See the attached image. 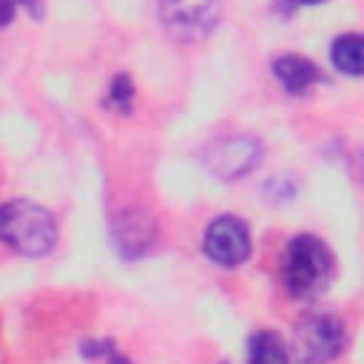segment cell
Returning a JSON list of instances; mask_svg holds the SVG:
<instances>
[{"label":"cell","mask_w":364,"mask_h":364,"mask_svg":"<svg viewBox=\"0 0 364 364\" xmlns=\"http://www.w3.org/2000/svg\"><path fill=\"white\" fill-rule=\"evenodd\" d=\"M247 364H290V353L276 333L259 330L247 341Z\"/></svg>","instance_id":"9"},{"label":"cell","mask_w":364,"mask_h":364,"mask_svg":"<svg viewBox=\"0 0 364 364\" xmlns=\"http://www.w3.org/2000/svg\"><path fill=\"white\" fill-rule=\"evenodd\" d=\"M259 159H262V145L250 134L219 136L205 148V168L225 182L242 179L259 165Z\"/></svg>","instance_id":"4"},{"label":"cell","mask_w":364,"mask_h":364,"mask_svg":"<svg viewBox=\"0 0 364 364\" xmlns=\"http://www.w3.org/2000/svg\"><path fill=\"white\" fill-rule=\"evenodd\" d=\"M131 100H134V85H131V80L125 77V74H119V77H114V82H111V91H108V102L114 105V108H119V111H131Z\"/></svg>","instance_id":"11"},{"label":"cell","mask_w":364,"mask_h":364,"mask_svg":"<svg viewBox=\"0 0 364 364\" xmlns=\"http://www.w3.org/2000/svg\"><path fill=\"white\" fill-rule=\"evenodd\" d=\"M202 250L216 264L233 267L250 256V233L239 216H219L208 225L202 236Z\"/></svg>","instance_id":"6"},{"label":"cell","mask_w":364,"mask_h":364,"mask_svg":"<svg viewBox=\"0 0 364 364\" xmlns=\"http://www.w3.org/2000/svg\"><path fill=\"white\" fill-rule=\"evenodd\" d=\"M17 3H23L34 20H40V17H43V0H17Z\"/></svg>","instance_id":"13"},{"label":"cell","mask_w":364,"mask_h":364,"mask_svg":"<svg viewBox=\"0 0 364 364\" xmlns=\"http://www.w3.org/2000/svg\"><path fill=\"white\" fill-rule=\"evenodd\" d=\"M14 17V0H0V26H9Z\"/></svg>","instance_id":"12"},{"label":"cell","mask_w":364,"mask_h":364,"mask_svg":"<svg viewBox=\"0 0 364 364\" xmlns=\"http://www.w3.org/2000/svg\"><path fill=\"white\" fill-rule=\"evenodd\" d=\"M273 74L279 77V82L290 91V94H304L310 85H316L321 80L318 68L301 57V54H282L276 63H273Z\"/></svg>","instance_id":"8"},{"label":"cell","mask_w":364,"mask_h":364,"mask_svg":"<svg viewBox=\"0 0 364 364\" xmlns=\"http://www.w3.org/2000/svg\"><path fill=\"white\" fill-rule=\"evenodd\" d=\"M333 253L330 247L310 233H301L287 242L284 262H282V279L293 299H313L327 290L333 279Z\"/></svg>","instance_id":"1"},{"label":"cell","mask_w":364,"mask_h":364,"mask_svg":"<svg viewBox=\"0 0 364 364\" xmlns=\"http://www.w3.org/2000/svg\"><path fill=\"white\" fill-rule=\"evenodd\" d=\"M0 242L23 256H46L57 242V222L34 202H6L0 205Z\"/></svg>","instance_id":"2"},{"label":"cell","mask_w":364,"mask_h":364,"mask_svg":"<svg viewBox=\"0 0 364 364\" xmlns=\"http://www.w3.org/2000/svg\"><path fill=\"white\" fill-rule=\"evenodd\" d=\"M111 233H114V242H117L122 256H142L151 247V242L156 236V228L145 213H134L131 210V213L117 216Z\"/></svg>","instance_id":"7"},{"label":"cell","mask_w":364,"mask_h":364,"mask_svg":"<svg viewBox=\"0 0 364 364\" xmlns=\"http://www.w3.org/2000/svg\"><path fill=\"white\" fill-rule=\"evenodd\" d=\"M293 6H318V3H327V0H290Z\"/></svg>","instance_id":"14"},{"label":"cell","mask_w":364,"mask_h":364,"mask_svg":"<svg viewBox=\"0 0 364 364\" xmlns=\"http://www.w3.org/2000/svg\"><path fill=\"white\" fill-rule=\"evenodd\" d=\"M165 31L176 40H202L219 20V0H156Z\"/></svg>","instance_id":"5"},{"label":"cell","mask_w":364,"mask_h":364,"mask_svg":"<svg viewBox=\"0 0 364 364\" xmlns=\"http://www.w3.org/2000/svg\"><path fill=\"white\" fill-rule=\"evenodd\" d=\"M344 344H347V330L341 318L333 313H313L293 327L290 355L299 364H327L344 350Z\"/></svg>","instance_id":"3"},{"label":"cell","mask_w":364,"mask_h":364,"mask_svg":"<svg viewBox=\"0 0 364 364\" xmlns=\"http://www.w3.org/2000/svg\"><path fill=\"white\" fill-rule=\"evenodd\" d=\"M330 57H333V65L338 71L358 77L364 71V40L358 34H344L333 43Z\"/></svg>","instance_id":"10"}]
</instances>
